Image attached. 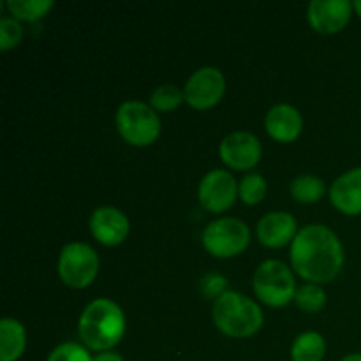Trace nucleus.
Segmentation results:
<instances>
[{"mask_svg":"<svg viewBox=\"0 0 361 361\" xmlns=\"http://www.w3.org/2000/svg\"><path fill=\"white\" fill-rule=\"evenodd\" d=\"M291 263L310 284L331 282L342 270L344 249L338 236L321 224L305 226L291 242Z\"/></svg>","mask_w":361,"mask_h":361,"instance_id":"nucleus-1","label":"nucleus"},{"mask_svg":"<svg viewBox=\"0 0 361 361\" xmlns=\"http://www.w3.org/2000/svg\"><path fill=\"white\" fill-rule=\"evenodd\" d=\"M78 334L90 351H111L126 334L123 310L108 298L94 300L81 312Z\"/></svg>","mask_w":361,"mask_h":361,"instance_id":"nucleus-2","label":"nucleus"},{"mask_svg":"<svg viewBox=\"0 0 361 361\" xmlns=\"http://www.w3.org/2000/svg\"><path fill=\"white\" fill-rule=\"evenodd\" d=\"M214 323L226 337H252L263 326V310L254 300L236 291H224L217 296L212 310Z\"/></svg>","mask_w":361,"mask_h":361,"instance_id":"nucleus-3","label":"nucleus"},{"mask_svg":"<svg viewBox=\"0 0 361 361\" xmlns=\"http://www.w3.org/2000/svg\"><path fill=\"white\" fill-rule=\"evenodd\" d=\"M252 288L257 298L270 307H286L298 291L291 268L279 259L263 261L257 267Z\"/></svg>","mask_w":361,"mask_h":361,"instance_id":"nucleus-4","label":"nucleus"},{"mask_svg":"<svg viewBox=\"0 0 361 361\" xmlns=\"http://www.w3.org/2000/svg\"><path fill=\"white\" fill-rule=\"evenodd\" d=\"M116 129L129 145L147 147L161 134V118L150 104L127 101L116 109Z\"/></svg>","mask_w":361,"mask_h":361,"instance_id":"nucleus-5","label":"nucleus"},{"mask_svg":"<svg viewBox=\"0 0 361 361\" xmlns=\"http://www.w3.org/2000/svg\"><path fill=\"white\" fill-rule=\"evenodd\" d=\"M203 245L215 257H235L247 249L250 229L243 221L222 217L210 222L203 231Z\"/></svg>","mask_w":361,"mask_h":361,"instance_id":"nucleus-6","label":"nucleus"},{"mask_svg":"<svg viewBox=\"0 0 361 361\" xmlns=\"http://www.w3.org/2000/svg\"><path fill=\"white\" fill-rule=\"evenodd\" d=\"M56 270L63 284L69 288H88L99 274V256L87 243H67L60 252Z\"/></svg>","mask_w":361,"mask_h":361,"instance_id":"nucleus-7","label":"nucleus"},{"mask_svg":"<svg viewBox=\"0 0 361 361\" xmlns=\"http://www.w3.org/2000/svg\"><path fill=\"white\" fill-rule=\"evenodd\" d=\"M238 196V183L231 173L224 169H214L207 173L197 189V200L201 207L214 214H221L233 207Z\"/></svg>","mask_w":361,"mask_h":361,"instance_id":"nucleus-8","label":"nucleus"},{"mask_svg":"<svg viewBox=\"0 0 361 361\" xmlns=\"http://www.w3.org/2000/svg\"><path fill=\"white\" fill-rule=\"evenodd\" d=\"M185 101L196 109H208L217 104L226 92V78L217 67H201L187 81Z\"/></svg>","mask_w":361,"mask_h":361,"instance_id":"nucleus-9","label":"nucleus"},{"mask_svg":"<svg viewBox=\"0 0 361 361\" xmlns=\"http://www.w3.org/2000/svg\"><path fill=\"white\" fill-rule=\"evenodd\" d=\"M261 152L263 150H261L259 140L247 130L228 134L219 147V155H221L222 162L238 171L252 169L259 162Z\"/></svg>","mask_w":361,"mask_h":361,"instance_id":"nucleus-10","label":"nucleus"},{"mask_svg":"<svg viewBox=\"0 0 361 361\" xmlns=\"http://www.w3.org/2000/svg\"><path fill=\"white\" fill-rule=\"evenodd\" d=\"M351 13L353 2L349 0H314L309 4L307 18L319 34H335L349 23Z\"/></svg>","mask_w":361,"mask_h":361,"instance_id":"nucleus-11","label":"nucleus"},{"mask_svg":"<svg viewBox=\"0 0 361 361\" xmlns=\"http://www.w3.org/2000/svg\"><path fill=\"white\" fill-rule=\"evenodd\" d=\"M90 231L99 243L108 247L120 245L130 231L129 219L115 207H99L92 214Z\"/></svg>","mask_w":361,"mask_h":361,"instance_id":"nucleus-12","label":"nucleus"},{"mask_svg":"<svg viewBox=\"0 0 361 361\" xmlns=\"http://www.w3.org/2000/svg\"><path fill=\"white\" fill-rule=\"evenodd\" d=\"M257 238L270 249H279L293 242L298 235V222L288 212H271L257 222Z\"/></svg>","mask_w":361,"mask_h":361,"instance_id":"nucleus-13","label":"nucleus"},{"mask_svg":"<svg viewBox=\"0 0 361 361\" xmlns=\"http://www.w3.org/2000/svg\"><path fill=\"white\" fill-rule=\"evenodd\" d=\"M267 133L279 143H291L300 136L303 118L298 109L291 104H277L267 113L264 118Z\"/></svg>","mask_w":361,"mask_h":361,"instance_id":"nucleus-14","label":"nucleus"},{"mask_svg":"<svg viewBox=\"0 0 361 361\" xmlns=\"http://www.w3.org/2000/svg\"><path fill=\"white\" fill-rule=\"evenodd\" d=\"M330 200L334 207L342 214H361V168L344 173L331 183Z\"/></svg>","mask_w":361,"mask_h":361,"instance_id":"nucleus-15","label":"nucleus"},{"mask_svg":"<svg viewBox=\"0 0 361 361\" xmlns=\"http://www.w3.org/2000/svg\"><path fill=\"white\" fill-rule=\"evenodd\" d=\"M27 348V331L16 319L4 317L0 321V361H16Z\"/></svg>","mask_w":361,"mask_h":361,"instance_id":"nucleus-16","label":"nucleus"},{"mask_svg":"<svg viewBox=\"0 0 361 361\" xmlns=\"http://www.w3.org/2000/svg\"><path fill=\"white\" fill-rule=\"evenodd\" d=\"M326 355V342L317 331H303L291 345L293 361H323Z\"/></svg>","mask_w":361,"mask_h":361,"instance_id":"nucleus-17","label":"nucleus"},{"mask_svg":"<svg viewBox=\"0 0 361 361\" xmlns=\"http://www.w3.org/2000/svg\"><path fill=\"white\" fill-rule=\"evenodd\" d=\"M291 196L300 203H317L324 196V182L316 175H300L289 185Z\"/></svg>","mask_w":361,"mask_h":361,"instance_id":"nucleus-18","label":"nucleus"},{"mask_svg":"<svg viewBox=\"0 0 361 361\" xmlns=\"http://www.w3.org/2000/svg\"><path fill=\"white\" fill-rule=\"evenodd\" d=\"M55 4L51 0H7L6 7L14 20L35 21L48 14Z\"/></svg>","mask_w":361,"mask_h":361,"instance_id":"nucleus-19","label":"nucleus"},{"mask_svg":"<svg viewBox=\"0 0 361 361\" xmlns=\"http://www.w3.org/2000/svg\"><path fill=\"white\" fill-rule=\"evenodd\" d=\"M185 101V92L176 85H161L150 95V106L155 111H173Z\"/></svg>","mask_w":361,"mask_h":361,"instance_id":"nucleus-20","label":"nucleus"},{"mask_svg":"<svg viewBox=\"0 0 361 361\" xmlns=\"http://www.w3.org/2000/svg\"><path fill=\"white\" fill-rule=\"evenodd\" d=\"M295 302L303 312L316 314L326 305V293L319 284H305L298 288L295 295Z\"/></svg>","mask_w":361,"mask_h":361,"instance_id":"nucleus-21","label":"nucleus"},{"mask_svg":"<svg viewBox=\"0 0 361 361\" xmlns=\"http://www.w3.org/2000/svg\"><path fill=\"white\" fill-rule=\"evenodd\" d=\"M267 190L268 183L264 180V176L259 175V173H250V175L243 176L238 185L240 200L247 204L261 203L263 197L267 196Z\"/></svg>","mask_w":361,"mask_h":361,"instance_id":"nucleus-22","label":"nucleus"},{"mask_svg":"<svg viewBox=\"0 0 361 361\" xmlns=\"http://www.w3.org/2000/svg\"><path fill=\"white\" fill-rule=\"evenodd\" d=\"M48 361H94L88 349L76 342H63L49 353Z\"/></svg>","mask_w":361,"mask_h":361,"instance_id":"nucleus-23","label":"nucleus"},{"mask_svg":"<svg viewBox=\"0 0 361 361\" xmlns=\"http://www.w3.org/2000/svg\"><path fill=\"white\" fill-rule=\"evenodd\" d=\"M21 37H23V27L20 21L9 16L0 18V49L2 51L20 44Z\"/></svg>","mask_w":361,"mask_h":361,"instance_id":"nucleus-24","label":"nucleus"},{"mask_svg":"<svg viewBox=\"0 0 361 361\" xmlns=\"http://www.w3.org/2000/svg\"><path fill=\"white\" fill-rule=\"evenodd\" d=\"M94 361H123V358L118 355V353L104 351V353H99V355L94 358Z\"/></svg>","mask_w":361,"mask_h":361,"instance_id":"nucleus-25","label":"nucleus"},{"mask_svg":"<svg viewBox=\"0 0 361 361\" xmlns=\"http://www.w3.org/2000/svg\"><path fill=\"white\" fill-rule=\"evenodd\" d=\"M341 361H361V353H355V355L344 356Z\"/></svg>","mask_w":361,"mask_h":361,"instance_id":"nucleus-26","label":"nucleus"},{"mask_svg":"<svg viewBox=\"0 0 361 361\" xmlns=\"http://www.w3.org/2000/svg\"><path fill=\"white\" fill-rule=\"evenodd\" d=\"M353 7H355L356 13H358L361 16V0H355V2H353Z\"/></svg>","mask_w":361,"mask_h":361,"instance_id":"nucleus-27","label":"nucleus"}]
</instances>
